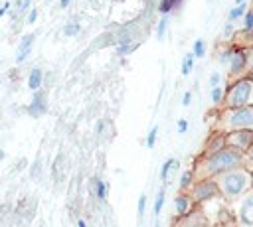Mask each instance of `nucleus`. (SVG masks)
Listing matches in <instances>:
<instances>
[{
	"label": "nucleus",
	"mask_w": 253,
	"mask_h": 227,
	"mask_svg": "<svg viewBox=\"0 0 253 227\" xmlns=\"http://www.w3.org/2000/svg\"><path fill=\"white\" fill-rule=\"evenodd\" d=\"M241 160H243V158H241V152H239L237 148H233V146H229V148H217V150L206 160L204 170H206V174H210V176L221 174V172H225V170H231V168L239 166Z\"/></svg>",
	"instance_id": "f257e3e1"
},
{
	"label": "nucleus",
	"mask_w": 253,
	"mask_h": 227,
	"mask_svg": "<svg viewBox=\"0 0 253 227\" xmlns=\"http://www.w3.org/2000/svg\"><path fill=\"white\" fill-rule=\"evenodd\" d=\"M69 4H71V0H59V6H61V8H67Z\"/></svg>",
	"instance_id": "473e14b6"
},
{
	"label": "nucleus",
	"mask_w": 253,
	"mask_h": 227,
	"mask_svg": "<svg viewBox=\"0 0 253 227\" xmlns=\"http://www.w3.org/2000/svg\"><path fill=\"white\" fill-rule=\"evenodd\" d=\"M251 99H253V81L239 79L237 83H233L229 87L225 105H227V109H235V107H243V105L251 103Z\"/></svg>",
	"instance_id": "7ed1b4c3"
},
{
	"label": "nucleus",
	"mask_w": 253,
	"mask_h": 227,
	"mask_svg": "<svg viewBox=\"0 0 253 227\" xmlns=\"http://www.w3.org/2000/svg\"><path fill=\"white\" fill-rule=\"evenodd\" d=\"M227 142H229V146H233L237 150L251 148V144H253V130L251 128H235L231 134H227Z\"/></svg>",
	"instance_id": "39448f33"
},
{
	"label": "nucleus",
	"mask_w": 253,
	"mask_h": 227,
	"mask_svg": "<svg viewBox=\"0 0 253 227\" xmlns=\"http://www.w3.org/2000/svg\"><path fill=\"white\" fill-rule=\"evenodd\" d=\"M107 184L103 182V180H95V193H97V197L103 201V199H107Z\"/></svg>",
	"instance_id": "2eb2a0df"
},
{
	"label": "nucleus",
	"mask_w": 253,
	"mask_h": 227,
	"mask_svg": "<svg viewBox=\"0 0 253 227\" xmlns=\"http://www.w3.org/2000/svg\"><path fill=\"white\" fill-rule=\"evenodd\" d=\"M186 130H188V120L180 118V120H178V132H180V134H184Z\"/></svg>",
	"instance_id": "bb28decb"
},
{
	"label": "nucleus",
	"mask_w": 253,
	"mask_h": 227,
	"mask_svg": "<svg viewBox=\"0 0 253 227\" xmlns=\"http://www.w3.org/2000/svg\"><path fill=\"white\" fill-rule=\"evenodd\" d=\"M245 61H247L245 51L239 49V47H233V49H229V51H225L221 55V63H229L231 73H239L245 67Z\"/></svg>",
	"instance_id": "423d86ee"
},
{
	"label": "nucleus",
	"mask_w": 253,
	"mask_h": 227,
	"mask_svg": "<svg viewBox=\"0 0 253 227\" xmlns=\"http://www.w3.org/2000/svg\"><path fill=\"white\" fill-rule=\"evenodd\" d=\"M42 81H43L42 69H40V67H34V69L30 71V77H28V87H30L32 91H36V89L42 87Z\"/></svg>",
	"instance_id": "9b49d317"
},
{
	"label": "nucleus",
	"mask_w": 253,
	"mask_h": 227,
	"mask_svg": "<svg viewBox=\"0 0 253 227\" xmlns=\"http://www.w3.org/2000/svg\"><path fill=\"white\" fill-rule=\"evenodd\" d=\"M34 41H36V36H34V34H26V36L20 39L18 53H16V63H24V59H26V57H28V53L32 51Z\"/></svg>",
	"instance_id": "1a4fd4ad"
},
{
	"label": "nucleus",
	"mask_w": 253,
	"mask_h": 227,
	"mask_svg": "<svg viewBox=\"0 0 253 227\" xmlns=\"http://www.w3.org/2000/svg\"><path fill=\"white\" fill-rule=\"evenodd\" d=\"M63 34H65V36H77V34H79V24H77V22L67 24L65 30H63Z\"/></svg>",
	"instance_id": "412c9836"
},
{
	"label": "nucleus",
	"mask_w": 253,
	"mask_h": 227,
	"mask_svg": "<svg viewBox=\"0 0 253 227\" xmlns=\"http://www.w3.org/2000/svg\"><path fill=\"white\" fill-rule=\"evenodd\" d=\"M144 207H146V197L140 195V199H138V215H140V217L144 215Z\"/></svg>",
	"instance_id": "a878e982"
},
{
	"label": "nucleus",
	"mask_w": 253,
	"mask_h": 227,
	"mask_svg": "<svg viewBox=\"0 0 253 227\" xmlns=\"http://www.w3.org/2000/svg\"><path fill=\"white\" fill-rule=\"evenodd\" d=\"M166 26H168V16L164 14L162 20L158 22V28H156V38L158 39H164V34H166Z\"/></svg>",
	"instance_id": "f3484780"
},
{
	"label": "nucleus",
	"mask_w": 253,
	"mask_h": 227,
	"mask_svg": "<svg viewBox=\"0 0 253 227\" xmlns=\"http://www.w3.org/2000/svg\"><path fill=\"white\" fill-rule=\"evenodd\" d=\"M8 8H10V4H8V2H6V4H2V6H0V18H2V16H4V14H6V12H8Z\"/></svg>",
	"instance_id": "2f4dec72"
},
{
	"label": "nucleus",
	"mask_w": 253,
	"mask_h": 227,
	"mask_svg": "<svg viewBox=\"0 0 253 227\" xmlns=\"http://www.w3.org/2000/svg\"><path fill=\"white\" fill-rule=\"evenodd\" d=\"M243 12H245V4H243V2H241V4H235V8L229 12L227 20H229V22H235L237 18H241V16H243Z\"/></svg>",
	"instance_id": "dca6fc26"
},
{
	"label": "nucleus",
	"mask_w": 253,
	"mask_h": 227,
	"mask_svg": "<svg viewBox=\"0 0 253 227\" xmlns=\"http://www.w3.org/2000/svg\"><path fill=\"white\" fill-rule=\"evenodd\" d=\"M239 215H241V221H243V223L253 225V195H249V197L243 201Z\"/></svg>",
	"instance_id": "9d476101"
},
{
	"label": "nucleus",
	"mask_w": 253,
	"mask_h": 227,
	"mask_svg": "<svg viewBox=\"0 0 253 227\" xmlns=\"http://www.w3.org/2000/svg\"><path fill=\"white\" fill-rule=\"evenodd\" d=\"M30 2H32V0H18V10H20V12H24V10L28 8V4H30Z\"/></svg>",
	"instance_id": "cd10ccee"
},
{
	"label": "nucleus",
	"mask_w": 253,
	"mask_h": 227,
	"mask_svg": "<svg viewBox=\"0 0 253 227\" xmlns=\"http://www.w3.org/2000/svg\"><path fill=\"white\" fill-rule=\"evenodd\" d=\"M210 83H211V87H215V85H219V75H217V73H213V75L210 77Z\"/></svg>",
	"instance_id": "c756f323"
},
{
	"label": "nucleus",
	"mask_w": 253,
	"mask_h": 227,
	"mask_svg": "<svg viewBox=\"0 0 253 227\" xmlns=\"http://www.w3.org/2000/svg\"><path fill=\"white\" fill-rule=\"evenodd\" d=\"M162 205H164V189H160V191H158L156 201H154V213H156V215L162 211Z\"/></svg>",
	"instance_id": "aec40b11"
},
{
	"label": "nucleus",
	"mask_w": 253,
	"mask_h": 227,
	"mask_svg": "<svg viewBox=\"0 0 253 227\" xmlns=\"http://www.w3.org/2000/svg\"><path fill=\"white\" fill-rule=\"evenodd\" d=\"M194 59H196L194 53H188L184 57V61H182V75H190V71L194 69Z\"/></svg>",
	"instance_id": "ddd939ff"
},
{
	"label": "nucleus",
	"mask_w": 253,
	"mask_h": 227,
	"mask_svg": "<svg viewBox=\"0 0 253 227\" xmlns=\"http://www.w3.org/2000/svg\"><path fill=\"white\" fill-rule=\"evenodd\" d=\"M190 182H192V172L188 170V172H184V174H182V180H180V188H182V189H186V188L190 186Z\"/></svg>",
	"instance_id": "b1692460"
},
{
	"label": "nucleus",
	"mask_w": 253,
	"mask_h": 227,
	"mask_svg": "<svg viewBox=\"0 0 253 227\" xmlns=\"http://www.w3.org/2000/svg\"><path fill=\"white\" fill-rule=\"evenodd\" d=\"M204 53H206L204 39H196V41H194V55H196V57H204Z\"/></svg>",
	"instance_id": "a211bd4d"
},
{
	"label": "nucleus",
	"mask_w": 253,
	"mask_h": 227,
	"mask_svg": "<svg viewBox=\"0 0 253 227\" xmlns=\"http://www.w3.org/2000/svg\"><path fill=\"white\" fill-rule=\"evenodd\" d=\"M245 30H253V12L245 14Z\"/></svg>",
	"instance_id": "393cba45"
},
{
	"label": "nucleus",
	"mask_w": 253,
	"mask_h": 227,
	"mask_svg": "<svg viewBox=\"0 0 253 227\" xmlns=\"http://www.w3.org/2000/svg\"><path fill=\"white\" fill-rule=\"evenodd\" d=\"M217 193V186L213 184V182H210V180H206V182H200L196 188H194V199L196 201H206V199H210V197H213Z\"/></svg>",
	"instance_id": "6e6552de"
},
{
	"label": "nucleus",
	"mask_w": 253,
	"mask_h": 227,
	"mask_svg": "<svg viewBox=\"0 0 253 227\" xmlns=\"http://www.w3.org/2000/svg\"><path fill=\"white\" fill-rule=\"evenodd\" d=\"M227 126L229 128H253V107H235L229 109L227 114Z\"/></svg>",
	"instance_id": "20e7f679"
},
{
	"label": "nucleus",
	"mask_w": 253,
	"mask_h": 227,
	"mask_svg": "<svg viewBox=\"0 0 253 227\" xmlns=\"http://www.w3.org/2000/svg\"><path fill=\"white\" fill-rule=\"evenodd\" d=\"M156 134H158V126H152L150 132H148V136H146V146H148V148L154 146V142H156Z\"/></svg>",
	"instance_id": "4be33fe9"
},
{
	"label": "nucleus",
	"mask_w": 253,
	"mask_h": 227,
	"mask_svg": "<svg viewBox=\"0 0 253 227\" xmlns=\"http://www.w3.org/2000/svg\"><path fill=\"white\" fill-rule=\"evenodd\" d=\"M2 158H4V150L0 148V160H2Z\"/></svg>",
	"instance_id": "72a5a7b5"
},
{
	"label": "nucleus",
	"mask_w": 253,
	"mask_h": 227,
	"mask_svg": "<svg viewBox=\"0 0 253 227\" xmlns=\"http://www.w3.org/2000/svg\"><path fill=\"white\" fill-rule=\"evenodd\" d=\"M172 168H178V162H176L174 158H170V160H166V162L162 164V170H160V178H162V180H166Z\"/></svg>",
	"instance_id": "4468645a"
},
{
	"label": "nucleus",
	"mask_w": 253,
	"mask_h": 227,
	"mask_svg": "<svg viewBox=\"0 0 253 227\" xmlns=\"http://www.w3.org/2000/svg\"><path fill=\"white\" fill-rule=\"evenodd\" d=\"M36 18H38V10H32V12H30V16H28V22H30V24H34V22H36Z\"/></svg>",
	"instance_id": "7c9ffc66"
},
{
	"label": "nucleus",
	"mask_w": 253,
	"mask_h": 227,
	"mask_svg": "<svg viewBox=\"0 0 253 227\" xmlns=\"http://www.w3.org/2000/svg\"><path fill=\"white\" fill-rule=\"evenodd\" d=\"M190 205H192V199H190V195H186V193H182V195H176V199H174V207H176V211H178L180 215L188 213V211H190Z\"/></svg>",
	"instance_id": "f8f14e48"
},
{
	"label": "nucleus",
	"mask_w": 253,
	"mask_h": 227,
	"mask_svg": "<svg viewBox=\"0 0 253 227\" xmlns=\"http://www.w3.org/2000/svg\"><path fill=\"white\" fill-rule=\"evenodd\" d=\"M47 111V101H45V93L42 89H36L34 97H32V103L28 105V113L32 116H40Z\"/></svg>",
	"instance_id": "0eeeda50"
},
{
	"label": "nucleus",
	"mask_w": 253,
	"mask_h": 227,
	"mask_svg": "<svg viewBox=\"0 0 253 227\" xmlns=\"http://www.w3.org/2000/svg\"><path fill=\"white\" fill-rule=\"evenodd\" d=\"M249 186V176L241 170H225V174L221 176V182H219V189L225 193V195H239L241 191H245V188Z\"/></svg>",
	"instance_id": "f03ea898"
},
{
	"label": "nucleus",
	"mask_w": 253,
	"mask_h": 227,
	"mask_svg": "<svg viewBox=\"0 0 253 227\" xmlns=\"http://www.w3.org/2000/svg\"><path fill=\"white\" fill-rule=\"evenodd\" d=\"M190 101H192V93L188 91V93H184V99H182V105H184V107H188V105H190Z\"/></svg>",
	"instance_id": "c85d7f7f"
},
{
	"label": "nucleus",
	"mask_w": 253,
	"mask_h": 227,
	"mask_svg": "<svg viewBox=\"0 0 253 227\" xmlns=\"http://www.w3.org/2000/svg\"><path fill=\"white\" fill-rule=\"evenodd\" d=\"M241 2H245V0H235V4H241Z\"/></svg>",
	"instance_id": "f704fd0d"
},
{
	"label": "nucleus",
	"mask_w": 253,
	"mask_h": 227,
	"mask_svg": "<svg viewBox=\"0 0 253 227\" xmlns=\"http://www.w3.org/2000/svg\"><path fill=\"white\" fill-rule=\"evenodd\" d=\"M178 2H180V0H162V2H160V12H162V14H168Z\"/></svg>",
	"instance_id": "6ab92c4d"
},
{
	"label": "nucleus",
	"mask_w": 253,
	"mask_h": 227,
	"mask_svg": "<svg viewBox=\"0 0 253 227\" xmlns=\"http://www.w3.org/2000/svg\"><path fill=\"white\" fill-rule=\"evenodd\" d=\"M221 99H223V91H221L219 85H215V87L211 89V101H213V103H219Z\"/></svg>",
	"instance_id": "5701e85b"
}]
</instances>
